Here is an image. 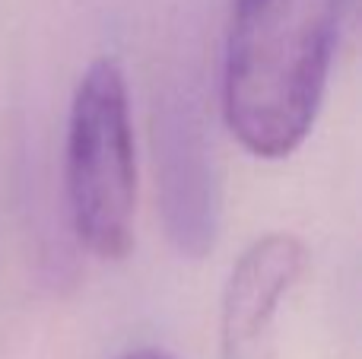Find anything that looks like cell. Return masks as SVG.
Wrapping results in <instances>:
<instances>
[{"label":"cell","mask_w":362,"mask_h":359,"mask_svg":"<svg viewBox=\"0 0 362 359\" xmlns=\"http://www.w3.org/2000/svg\"><path fill=\"white\" fill-rule=\"evenodd\" d=\"M346 0H232L223 118L255 159H286L318 121Z\"/></svg>","instance_id":"obj_1"},{"label":"cell","mask_w":362,"mask_h":359,"mask_svg":"<svg viewBox=\"0 0 362 359\" xmlns=\"http://www.w3.org/2000/svg\"><path fill=\"white\" fill-rule=\"evenodd\" d=\"M118 359H175V356H169L165 350H159V347H137V350H131V353H124Z\"/></svg>","instance_id":"obj_4"},{"label":"cell","mask_w":362,"mask_h":359,"mask_svg":"<svg viewBox=\"0 0 362 359\" xmlns=\"http://www.w3.org/2000/svg\"><path fill=\"white\" fill-rule=\"evenodd\" d=\"M67 210L80 245L99 261H124L134 248L137 150L127 76L115 57L80 73L64 143Z\"/></svg>","instance_id":"obj_2"},{"label":"cell","mask_w":362,"mask_h":359,"mask_svg":"<svg viewBox=\"0 0 362 359\" xmlns=\"http://www.w3.org/2000/svg\"><path fill=\"white\" fill-rule=\"evenodd\" d=\"M308 252L293 233L251 242L232 264L219 305L223 359H274V322L305 271Z\"/></svg>","instance_id":"obj_3"}]
</instances>
